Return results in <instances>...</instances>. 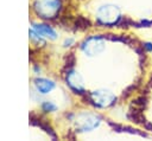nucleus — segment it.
I'll return each mask as SVG.
<instances>
[{
    "label": "nucleus",
    "instance_id": "7",
    "mask_svg": "<svg viewBox=\"0 0 152 141\" xmlns=\"http://www.w3.org/2000/svg\"><path fill=\"white\" fill-rule=\"evenodd\" d=\"M34 86L38 92L49 94L55 88V83L46 78H37V79H34Z\"/></svg>",
    "mask_w": 152,
    "mask_h": 141
},
{
    "label": "nucleus",
    "instance_id": "1",
    "mask_svg": "<svg viewBox=\"0 0 152 141\" xmlns=\"http://www.w3.org/2000/svg\"><path fill=\"white\" fill-rule=\"evenodd\" d=\"M61 7L59 0H36L34 1V11L42 18L49 19L53 18Z\"/></svg>",
    "mask_w": 152,
    "mask_h": 141
},
{
    "label": "nucleus",
    "instance_id": "9",
    "mask_svg": "<svg viewBox=\"0 0 152 141\" xmlns=\"http://www.w3.org/2000/svg\"><path fill=\"white\" fill-rule=\"evenodd\" d=\"M30 38L33 40V41H36V43H38V44H44V40H43V37L40 36V34H38L33 28L32 30H30Z\"/></svg>",
    "mask_w": 152,
    "mask_h": 141
},
{
    "label": "nucleus",
    "instance_id": "5",
    "mask_svg": "<svg viewBox=\"0 0 152 141\" xmlns=\"http://www.w3.org/2000/svg\"><path fill=\"white\" fill-rule=\"evenodd\" d=\"M90 97L95 105H99L102 108L109 107L115 101V96L108 90H95L91 92Z\"/></svg>",
    "mask_w": 152,
    "mask_h": 141
},
{
    "label": "nucleus",
    "instance_id": "8",
    "mask_svg": "<svg viewBox=\"0 0 152 141\" xmlns=\"http://www.w3.org/2000/svg\"><path fill=\"white\" fill-rule=\"evenodd\" d=\"M33 30L40 34L42 37H45V38H49V39H56V32L48 25H44V24H33Z\"/></svg>",
    "mask_w": 152,
    "mask_h": 141
},
{
    "label": "nucleus",
    "instance_id": "6",
    "mask_svg": "<svg viewBox=\"0 0 152 141\" xmlns=\"http://www.w3.org/2000/svg\"><path fill=\"white\" fill-rule=\"evenodd\" d=\"M66 82L68 84L77 92H83L84 90V82L82 76L77 71H69L66 75Z\"/></svg>",
    "mask_w": 152,
    "mask_h": 141
},
{
    "label": "nucleus",
    "instance_id": "2",
    "mask_svg": "<svg viewBox=\"0 0 152 141\" xmlns=\"http://www.w3.org/2000/svg\"><path fill=\"white\" fill-rule=\"evenodd\" d=\"M97 20L104 25H113L121 18L120 11L114 5H103L96 12Z\"/></svg>",
    "mask_w": 152,
    "mask_h": 141
},
{
    "label": "nucleus",
    "instance_id": "10",
    "mask_svg": "<svg viewBox=\"0 0 152 141\" xmlns=\"http://www.w3.org/2000/svg\"><path fill=\"white\" fill-rule=\"evenodd\" d=\"M42 108L44 111H55L57 109V105L51 102V101H45L43 104H42Z\"/></svg>",
    "mask_w": 152,
    "mask_h": 141
},
{
    "label": "nucleus",
    "instance_id": "3",
    "mask_svg": "<svg viewBox=\"0 0 152 141\" xmlns=\"http://www.w3.org/2000/svg\"><path fill=\"white\" fill-rule=\"evenodd\" d=\"M100 124V117L93 114H80L76 117V128L80 132H89Z\"/></svg>",
    "mask_w": 152,
    "mask_h": 141
},
{
    "label": "nucleus",
    "instance_id": "4",
    "mask_svg": "<svg viewBox=\"0 0 152 141\" xmlns=\"http://www.w3.org/2000/svg\"><path fill=\"white\" fill-rule=\"evenodd\" d=\"M106 45H104V41L102 38L100 37H91V38H88L83 44H82V51L93 57V56H96V55H100L103 50H104Z\"/></svg>",
    "mask_w": 152,
    "mask_h": 141
}]
</instances>
